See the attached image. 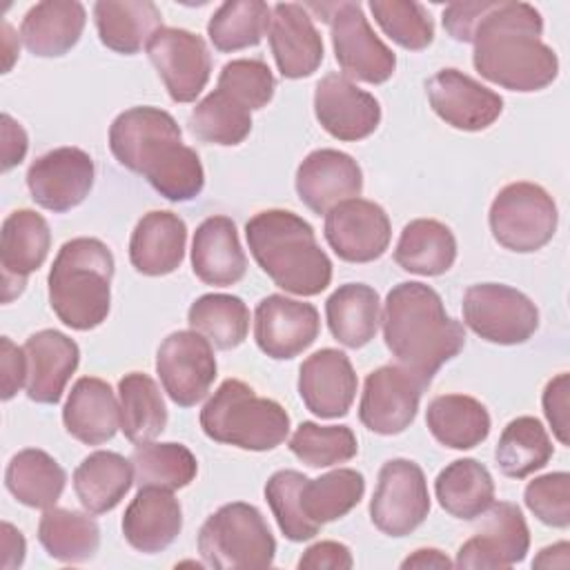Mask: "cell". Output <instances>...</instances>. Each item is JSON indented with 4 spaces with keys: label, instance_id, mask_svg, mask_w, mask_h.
<instances>
[{
    "label": "cell",
    "instance_id": "obj_1",
    "mask_svg": "<svg viewBox=\"0 0 570 570\" xmlns=\"http://www.w3.org/2000/svg\"><path fill=\"white\" fill-rule=\"evenodd\" d=\"M443 27L459 42H472V65L510 91H539L554 82L559 58L541 40V13L528 2L463 0L443 9Z\"/></svg>",
    "mask_w": 570,
    "mask_h": 570
},
{
    "label": "cell",
    "instance_id": "obj_2",
    "mask_svg": "<svg viewBox=\"0 0 570 570\" xmlns=\"http://www.w3.org/2000/svg\"><path fill=\"white\" fill-rule=\"evenodd\" d=\"M109 149L171 203L191 200L205 187L198 154L183 145V131L165 109L142 105L118 114L109 127Z\"/></svg>",
    "mask_w": 570,
    "mask_h": 570
},
{
    "label": "cell",
    "instance_id": "obj_3",
    "mask_svg": "<svg viewBox=\"0 0 570 570\" xmlns=\"http://www.w3.org/2000/svg\"><path fill=\"white\" fill-rule=\"evenodd\" d=\"M381 323L396 363L428 383L465 347L463 325L445 312L439 292L419 281L399 283L387 292Z\"/></svg>",
    "mask_w": 570,
    "mask_h": 570
},
{
    "label": "cell",
    "instance_id": "obj_4",
    "mask_svg": "<svg viewBox=\"0 0 570 570\" xmlns=\"http://www.w3.org/2000/svg\"><path fill=\"white\" fill-rule=\"evenodd\" d=\"M245 238L258 267L281 289L316 296L332 283V261L316 243L314 227L298 214L258 212L247 220Z\"/></svg>",
    "mask_w": 570,
    "mask_h": 570
},
{
    "label": "cell",
    "instance_id": "obj_5",
    "mask_svg": "<svg viewBox=\"0 0 570 570\" xmlns=\"http://www.w3.org/2000/svg\"><path fill=\"white\" fill-rule=\"evenodd\" d=\"M114 254L89 236L67 240L49 269V305L71 330L87 332L98 327L111 307Z\"/></svg>",
    "mask_w": 570,
    "mask_h": 570
},
{
    "label": "cell",
    "instance_id": "obj_6",
    "mask_svg": "<svg viewBox=\"0 0 570 570\" xmlns=\"http://www.w3.org/2000/svg\"><path fill=\"white\" fill-rule=\"evenodd\" d=\"M200 428L216 443L267 452L287 439L289 414L274 399L258 396L245 381L227 379L203 405Z\"/></svg>",
    "mask_w": 570,
    "mask_h": 570
},
{
    "label": "cell",
    "instance_id": "obj_7",
    "mask_svg": "<svg viewBox=\"0 0 570 570\" xmlns=\"http://www.w3.org/2000/svg\"><path fill=\"white\" fill-rule=\"evenodd\" d=\"M198 552L205 566L218 570L269 568L276 541L258 508L234 501L220 505L200 525Z\"/></svg>",
    "mask_w": 570,
    "mask_h": 570
},
{
    "label": "cell",
    "instance_id": "obj_8",
    "mask_svg": "<svg viewBox=\"0 0 570 570\" xmlns=\"http://www.w3.org/2000/svg\"><path fill=\"white\" fill-rule=\"evenodd\" d=\"M307 11H316L330 24L334 58L345 78L367 85H381L396 69L394 51L374 33L358 2H309Z\"/></svg>",
    "mask_w": 570,
    "mask_h": 570
},
{
    "label": "cell",
    "instance_id": "obj_9",
    "mask_svg": "<svg viewBox=\"0 0 570 570\" xmlns=\"http://www.w3.org/2000/svg\"><path fill=\"white\" fill-rule=\"evenodd\" d=\"M488 223L494 240L501 247L530 254L552 240L559 212L552 196L541 185L519 180L505 185L494 196Z\"/></svg>",
    "mask_w": 570,
    "mask_h": 570
},
{
    "label": "cell",
    "instance_id": "obj_10",
    "mask_svg": "<svg viewBox=\"0 0 570 570\" xmlns=\"http://www.w3.org/2000/svg\"><path fill=\"white\" fill-rule=\"evenodd\" d=\"M463 323L483 341L521 345L539 327L537 305L503 283H476L463 294Z\"/></svg>",
    "mask_w": 570,
    "mask_h": 570
},
{
    "label": "cell",
    "instance_id": "obj_11",
    "mask_svg": "<svg viewBox=\"0 0 570 570\" xmlns=\"http://www.w3.org/2000/svg\"><path fill=\"white\" fill-rule=\"evenodd\" d=\"M428 512L430 492L421 465L410 459L385 461L370 499L374 528L387 537H405L428 519Z\"/></svg>",
    "mask_w": 570,
    "mask_h": 570
},
{
    "label": "cell",
    "instance_id": "obj_12",
    "mask_svg": "<svg viewBox=\"0 0 570 570\" xmlns=\"http://www.w3.org/2000/svg\"><path fill=\"white\" fill-rule=\"evenodd\" d=\"M428 385V381L399 363L376 367L363 385L358 403L361 423L374 434H401L412 425Z\"/></svg>",
    "mask_w": 570,
    "mask_h": 570
},
{
    "label": "cell",
    "instance_id": "obj_13",
    "mask_svg": "<svg viewBox=\"0 0 570 570\" xmlns=\"http://www.w3.org/2000/svg\"><path fill=\"white\" fill-rule=\"evenodd\" d=\"M216 370L212 343L194 330L171 332L156 352L163 390L180 407H191L207 396Z\"/></svg>",
    "mask_w": 570,
    "mask_h": 570
},
{
    "label": "cell",
    "instance_id": "obj_14",
    "mask_svg": "<svg viewBox=\"0 0 570 570\" xmlns=\"http://www.w3.org/2000/svg\"><path fill=\"white\" fill-rule=\"evenodd\" d=\"M147 56L174 102H194L209 82L212 56L194 31L160 27L147 42Z\"/></svg>",
    "mask_w": 570,
    "mask_h": 570
},
{
    "label": "cell",
    "instance_id": "obj_15",
    "mask_svg": "<svg viewBox=\"0 0 570 570\" xmlns=\"http://www.w3.org/2000/svg\"><path fill=\"white\" fill-rule=\"evenodd\" d=\"M96 167L80 147H58L38 156L27 169V187L36 205L62 214L78 207L94 187Z\"/></svg>",
    "mask_w": 570,
    "mask_h": 570
},
{
    "label": "cell",
    "instance_id": "obj_16",
    "mask_svg": "<svg viewBox=\"0 0 570 570\" xmlns=\"http://www.w3.org/2000/svg\"><path fill=\"white\" fill-rule=\"evenodd\" d=\"M323 232L341 261L372 263L390 247L392 223L379 203L350 198L325 214Z\"/></svg>",
    "mask_w": 570,
    "mask_h": 570
},
{
    "label": "cell",
    "instance_id": "obj_17",
    "mask_svg": "<svg viewBox=\"0 0 570 570\" xmlns=\"http://www.w3.org/2000/svg\"><path fill=\"white\" fill-rule=\"evenodd\" d=\"M321 332L318 309L312 303L269 294L254 312V338L263 354L287 361L305 352Z\"/></svg>",
    "mask_w": 570,
    "mask_h": 570
},
{
    "label": "cell",
    "instance_id": "obj_18",
    "mask_svg": "<svg viewBox=\"0 0 570 570\" xmlns=\"http://www.w3.org/2000/svg\"><path fill=\"white\" fill-rule=\"evenodd\" d=\"M434 114L461 131L488 129L503 111V98L459 69H441L425 82Z\"/></svg>",
    "mask_w": 570,
    "mask_h": 570
},
{
    "label": "cell",
    "instance_id": "obj_19",
    "mask_svg": "<svg viewBox=\"0 0 570 570\" xmlns=\"http://www.w3.org/2000/svg\"><path fill=\"white\" fill-rule=\"evenodd\" d=\"M314 114L332 138L345 142L372 136L381 122L379 100L343 73H327L316 82Z\"/></svg>",
    "mask_w": 570,
    "mask_h": 570
},
{
    "label": "cell",
    "instance_id": "obj_20",
    "mask_svg": "<svg viewBox=\"0 0 570 570\" xmlns=\"http://www.w3.org/2000/svg\"><path fill=\"white\" fill-rule=\"evenodd\" d=\"M485 514L481 530L459 548L456 568H512L525 559L530 530L519 505L499 501Z\"/></svg>",
    "mask_w": 570,
    "mask_h": 570
},
{
    "label": "cell",
    "instance_id": "obj_21",
    "mask_svg": "<svg viewBox=\"0 0 570 570\" xmlns=\"http://www.w3.org/2000/svg\"><path fill=\"white\" fill-rule=\"evenodd\" d=\"M51 247L47 220L33 209H16L2 220L0 267L2 301L11 303L22 294L31 272L42 267Z\"/></svg>",
    "mask_w": 570,
    "mask_h": 570
},
{
    "label": "cell",
    "instance_id": "obj_22",
    "mask_svg": "<svg viewBox=\"0 0 570 570\" xmlns=\"http://www.w3.org/2000/svg\"><path fill=\"white\" fill-rule=\"evenodd\" d=\"M358 387L356 372L345 352L323 347L309 354L298 370V396L321 419L345 416Z\"/></svg>",
    "mask_w": 570,
    "mask_h": 570
},
{
    "label": "cell",
    "instance_id": "obj_23",
    "mask_svg": "<svg viewBox=\"0 0 570 570\" xmlns=\"http://www.w3.org/2000/svg\"><path fill=\"white\" fill-rule=\"evenodd\" d=\"M296 194L314 214H327L343 200L358 198L363 171L358 163L338 149H316L296 169Z\"/></svg>",
    "mask_w": 570,
    "mask_h": 570
},
{
    "label": "cell",
    "instance_id": "obj_24",
    "mask_svg": "<svg viewBox=\"0 0 570 570\" xmlns=\"http://www.w3.org/2000/svg\"><path fill=\"white\" fill-rule=\"evenodd\" d=\"M269 49L283 78L312 76L323 62V38L309 11L296 2H278L269 20Z\"/></svg>",
    "mask_w": 570,
    "mask_h": 570
},
{
    "label": "cell",
    "instance_id": "obj_25",
    "mask_svg": "<svg viewBox=\"0 0 570 570\" xmlns=\"http://www.w3.org/2000/svg\"><path fill=\"white\" fill-rule=\"evenodd\" d=\"M27 396L42 405H56L80 363V347L58 330H40L24 341Z\"/></svg>",
    "mask_w": 570,
    "mask_h": 570
},
{
    "label": "cell",
    "instance_id": "obj_26",
    "mask_svg": "<svg viewBox=\"0 0 570 570\" xmlns=\"http://www.w3.org/2000/svg\"><path fill=\"white\" fill-rule=\"evenodd\" d=\"M191 269L198 281L214 287L236 285L247 272V256L240 247L232 218H205L191 240Z\"/></svg>",
    "mask_w": 570,
    "mask_h": 570
},
{
    "label": "cell",
    "instance_id": "obj_27",
    "mask_svg": "<svg viewBox=\"0 0 570 570\" xmlns=\"http://www.w3.org/2000/svg\"><path fill=\"white\" fill-rule=\"evenodd\" d=\"M187 245L185 220L165 209L145 214L129 238V261L142 276H165L180 267Z\"/></svg>",
    "mask_w": 570,
    "mask_h": 570
},
{
    "label": "cell",
    "instance_id": "obj_28",
    "mask_svg": "<svg viewBox=\"0 0 570 570\" xmlns=\"http://www.w3.org/2000/svg\"><path fill=\"white\" fill-rule=\"evenodd\" d=\"M183 528V510L169 490L140 488L122 514L127 543L145 554L169 548Z\"/></svg>",
    "mask_w": 570,
    "mask_h": 570
},
{
    "label": "cell",
    "instance_id": "obj_29",
    "mask_svg": "<svg viewBox=\"0 0 570 570\" xmlns=\"http://www.w3.org/2000/svg\"><path fill=\"white\" fill-rule=\"evenodd\" d=\"M62 423L85 445L111 441L120 428V405L111 385L98 376L78 379L62 407Z\"/></svg>",
    "mask_w": 570,
    "mask_h": 570
},
{
    "label": "cell",
    "instance_id": "obj_30",
    "mask_svg": "<svg viewBox=\"0 0 570 570\" xmlns=\"http://www.w3.org/2000/svg\"><path fill=\"white\" fill-rule=\"evenodd\" d=\"M85 22L87 13L82 2L45 0L24 13L20 22V38L33 56L56 58L78 45Z\"/></svg>",
    "mask_w": 570,
    "mask_h": 570
},
{
    "label": "cell",
    "instance_id": "obj_31",
    "mask_svg": "<svg viewBox=\"0 0 570 570\" xmlns=\"http://www.w3.org/2000/svg\"><path fill=\"white\" fill-rule=\"evenodd\" d=\"M94 22L107 49L134 56L163 27V16L151 0H100L94 4Z\"/></svg>",
    "mask_w": 570,
    "mask_h": 570
},
{
    "label": "cell",
    "instance_id": "obj_32",
    "mask_svg": "<svg viewBox=\"0 0 570 570\" xmlns=\"http://www.w3.org/2000/svg\"><path fill=\"white\" fill-rule=\"evenodd\" d=\"M134 485L131 461L118 452L96 450L73 470V490L89 514L111 512Z\"/></svg>",
    "mask_w": 570,
    "mask_h": 570
},
{
    "label": "cell",
    "instance_id": "obj_33",
    "mask_svg": "<svg viewBox=\"0 0 570 570\" xmlns=\"http://www.w3.org/2000/svg\"><path fill=\"white\" fill-rule=\"evenodd\" d=\"M325 318L332 336L341 345L358 350L376 336L381 298L376 289L365 283H345L325 301Z\"/></svg>",
    "mask_w": 570,
    "mask_h": 570
},
{
    "label": "cell",
    "instance_id": "obj_34",
    "mask_svg": "<svg viewBox=\"0 0 570 570\" xmlns=\"http://www.w3.org/2000/svg\"><path fill=\"white\" fill-rule=\"evenodd\" d=\"M456 261V238L452 229L434 218L410 220L394 247V263L419 276H441Z\"/></svg>",
    "mask_w": 570,
    "mask_h": 570
},
{
    "label": "cell",
    "instance_id": "obj_35",
    "mask_svg": "<svg viewBox=\"0 0 570 570\" xmlns=\"http://www.w3.org/2000/svg\"><path fill=\"white\" fill-rule=\"evenodd\" d=\"M425 423L432 436L452 450H470L490 434L488 407L468 394L434 396L425 410Z\"/></svg>",
    "mask_w": 570,
    "mask_h": 570
},
{
    "label": "cell",
    "instance_id": "obj_36",
    "mask_svg": "<svg viewBox=\"0 0 570 570\" xmlns=\"http://www.w3.org/2000/svg\"><path fill=\"white\" fill-rule=\"evenodd\" d=\"M434 494L450 517L472 521L483 517L494 503V481L476 459H456L439 472Z\"/></svg>",
    "mask_w": 570,
    "mask_h": 570
},
{
    "label": "cell",
    "instance_id": "obj_37",
    "mask_svg": "<svg viewBox=\"0 0 570 570\" xmlns=\"http://www.w3.org/2000/svg\"><path fill=\"white\" fill-rule=\"evenodd\" d=\"M4 485L18 503L36 510H49L65 492L67 472L45 450L27 448L11 456L4 472Z\"/></svg>",
    "mask_w": 570,
    "mask_h": 570
},
{
    "label": "cell",
    "instance_id": "obj_38",
    "mask_svg": "<svg viewBox=\"0 0 570 570\" xmlns=\"http://www.w3.org/2000/svg\"><path fill=\"white\" fill-rule=\"evenodd\" d=\"M38 541L51 559L62 563H82L98 552L100 528L89 512L53 505L40 517Z\"/></svg>",
    "mask_w": 570,
    "mask_h": 570
},
{
    "label": "cell",
    "instance_id": "obj_39",
    "mask_svg": "<svg viewBox=\"0 0 570 570\" xmlns=\"http://www.w3.org/2000/svg\"><path fill=\"white\" fill-rule=\"evenodd\" d=\"M120 430L140 445L163 434L167 425V407L156 381L142 372H129L118 381Z\"/></svg>",
    "mask_w": 570,
    "mask_h": 570
},
{
    "label": "cell",
    "instance_id": "obj_40",
    "mask_svg": "<svg viewBox=\"0 0 570 570\" xmlns=\"http://www.w3.org/2000/svg\"><path fill=\"white\" fill-rule=\"evenodd\" d=\"M365 494V476L352 468H338L316 479H305L298 492L303 514L316 523H330L352 512Z\"/></svg>",
    "mask_w": 570,
    "mask_h": 570
},
{
    "label": "cell",
    "instance_id": "obj_41",
    "mask_svg": "<svg viewBox=\"0 0 570 570\" xmlns=\"http://www.w3.org/2000/svg\"><path fill=\"white\" fill-rule=\"evenodd\" d=\"M552 452L554 448L543 423L534 416H517L503 428L494 459L505 476L525 479L546 468Z\"/></svg>",
    "mask_w": 570,
    "mask_h": 570
},
{
    "label": "cell",
    "instance_id": "obj_42",
    "mask_svg": "<svg viewBox=\"0 0 570 570\" xmlns=\"http://www.w3.org/2000/svg\"><path fill=\"white\" fill-rule=\"evenodd\" d=\"M134 483L140 488L180 490L196 479L198 461L183 443H140L131 452Z\"/></svg>",
    "mask_w": 570,
    "mask_h": 570
},
{
    "label": "cell",
    "instance_id": "obj_43",
    "mask_svg": "<svg viewBox=\"0 0 570 570\" xmlns=\"http://www.w3.org/2000/svg\"><path fill=\"white\" fill-rule=\"evenodd\" d=\"M187 323L216 350H234L247 338L249 309L234 294H203L189 305Z\"/></svg>",
    "mask_w": 570,
    "mask_h": 570
},
{
    "label": "cell",
    "instance_id": "obj_44",
    "mask_svg": "<svg viewBox=\"0 0 570 570\" xmlns=\"http://www.w3.org/2000/svg\"><path fill=\"white\" fill-rule=\"evenodd\" d=\"M272 9L263 0L223 2L207 22V36L216 51L232 53L256 47L269 31Z\"/></svg>",
    "mask_w": 570,
    "mask_h": 570
},
{
    "label": "cell",
    "instance_id": "obj_45",
    "mask_svg": "<svg viewBox=\"0 0 570 570\" xmlns=\"http://www.w3.org/2000/svg\"><path fill=\"white\" fill-rule=\"evenodd\" d=\"M189 129L203 142L234 147L249 136L252 111L216 87L191 109Z\"/></svg>",
    "mask_w": 570,
    "mask_h": 570
},
{
    "label": "cell",
    "instance_id": "obj_46",
    "mask_svg": "<svg viewBox=\"0 0 570 570\" xmlns=\"http://www.w3.org/2000/svg\"><path fill=\"white\" fill-rule=\"evenodd\" d=\"M292 454L309 468H330L356 456L358 441L347 425L303 421L289 436Z\"/></svg>",
    "mask_w": 570,
    "mask_h": 570
},
{
    "label": "cell",
    "instance_id": "obj_47",
    "mask_svg": "<svg viewBox=\"0 0 570 570\" xmlns=\"http://www.w3.org/2000/svg\"><path fill=\"white\" fill-rule=\"evenodd\" d=\"M370 11L383 33L403 49L421 51L434 40V24L421 2L372 0Z\"/></svg>",
    "mask_w": 570,
    "mask_h": 570
},
{
    "label": "cell",
    "instance_id": "obj_48",
    "mask_svg": "<svg viewBox=\"0 0 570 570\" xmlns=\"http://www.w3.org/2000/svg\"><path fill=\"white\" fill-rule=\"evenodd\" d=\"M305 479L307 476L298 470H278L265 483V499L281 532L285 534V539L296 543L309 541L321 530V525L312 523L301 510L298 492Z\"/></svg>",
    "mask_w": 570,
    "mask_h": 570
},
{
    "label": "cell",
    "instance_id": "obj_49",
    "mask_svg": "<svg viewBox=\"0 0 570 570\" xmlns=\"http://www.w3.org/2000/svg\"><path fill=\"white\" fill-rule=\"evenodd\" d=\"M218 89L243 102L249 111L265 107L276 89V78L265 60L238 58L227 62L218 73Z\"/></svg>",
    "mask_w": 570,
    "mask_h": 570
},
{
    "label": "cell",
    "instance_id": "obj_50",
    "mask_svg": "<svg viewBox=\"0 0 570 570\" xmlns=\"http://www.w3.org/2000/svg\"><path fill=\"white\" fill-rule=\"evenodd\" d=\"M523 501L541 523L552 528H568L570 525V474L550 472L532 479L525 485Z\"/></svg>",
    "mask_w": 570,
    "mask_h": 570
},
{
    "label": "cell",
    "instance_id": "obj_51",
    "mask_svg": "<svg viewBox=\"0 0 570 570\" xmlns=\"http://www.w3.org/2000/svg\"><path fill=\"white\" fill-rule=\"evenodd\" d=\"M568 390H570V379L566 372L557 374L554 379L548 381L541 403H543V414L559 439V443L568 445Z\"/></svg>",
    "mask_w": 570,
    "mask_h": 570
},
{
    "label": "cell",
    "instance_id": "obj_52",
    "mask_svg": "<svg viewBox=\"0 0 570 570\" xmlns=\"http://www.w3.org/2000/svg\"><path fill=\"white\" fill-rule=\"evenodd\" d=\"M352 566L354 559L350 548L338 541H318L298 559L301 570H350Z\"/></svg>",
    "mask_w": 570,
    "mask_h": 570
},
{
    "label": "cell",
    "instance_id": "obj_53",
    "mask_svg": "<svg viewBox=\"0 0 570 570\" xmlns=\"http://www.w3.org/2000/svg\"><path fill=\"white\" fill-rule=\"evenodd\" d=\"M0 370H2V401L16 396L27 385V354L24 347L11 343L9 336L0 338Z\"/></svg>",
    "mask_w": 570,
    "mask_h": 570
},
{
    "label": "cell",
    "instance_id": "obj_54",
    "mask_svg": "<svg viewBox=\"0 0 570 570\" xmlns=\"http://www.w3.org/2000/svg\"><path fill=\"white\" fill-rule=\"evenodd\" d=\"M29 140L20 122H16L9 114H2V171L20 165L27 154Z\"/></svg>",
    "mask_w": 570,
    "mask_h": 570
},
{
    "label": "cell",
    "instance_id": "obj_55",
    "mask_svg": "<svg viewBox=\"0 0 570 570\" xmlns=\"http://www.w3.org/2000/svg\"><path fill=\"white\" fill-rule=\"evenodd\" d=\"M27 543L20 530H16L11 523H2V568L13 570L20 568L24 561Z\"/></svg>",
    "mask_w": 570,
    "mask_h": 570
},
{
    "label": "cell",
    "instance_id": "obj_56",
    "mask_svg": "<svg viewBox=\"0 0 570 570\" xmlns=\"http://www.w3.org/2000/svg\"><path fill=\"white\" fill-rule=\"evenodd\" d=\"M454 563L436 548H419L401 561V568H452Z\"/></svg>",
    "mask_w": 570,
    "mask_h": 570
},
{
    "label": "cell",
    "instance_id": "obj_57",
    "mask_svg": "<svg viewBox=\"0 0 570 570\" xmlns=\"http://www.w3.org/2000/svg\"><path fill=\"white\" fill-rule=\"evenodd\" d=\"M568 552H570L568 541L548 546L537 554V559L532 561V568H568V563H570Z\"/></svg>",
    "mask_w": 570,
    "mask_h": 570
},
{
    "label": "cell",
    "instance_id": "obj_58",
    "mask_svg": "<svg viewBox=\"0 0 570 570\" xmlns=\"http://www.w3.org/2000/svg\"><path fill=\"white\" fill-rule=\"evenodd\" d=\"M2 40H4V53H7V65H4V71H9V67H11V62H13V58H16V49H11V38H13V29L7 24V22H2Z\"/></svg>",
    "mask_w": 570,
    "mask_h": 570
}]
</instances>
